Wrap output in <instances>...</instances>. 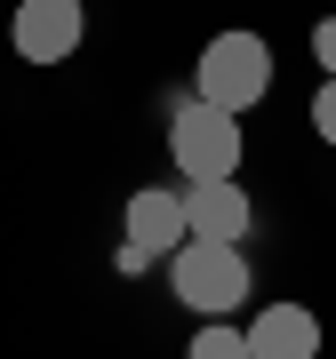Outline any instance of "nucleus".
<instances>
[{
    "label": "nucleus",
    "instance_id": "obj_1",
    "mask_svg": "<svg viewBox=\"0 0 336 359\" xmlns=\"http://www.w3.org/2000/svg\"><path fill=\"white\" fill-rule=\"evenodd\" d=\"M168 287H176L184 311H208V320H224V311L248 304V256L224 240H184L176 256H168Z\"/></svg>",
    "mask_w": 336,
    "mask_h": 359
},
{
    "label": "nucleus",
    "instance_id": "obj_2",
    "mask_svg": "<svg viewBox=\"0 0 336 359\" xmlns=\"http://www.w3.org/2000/svg\"><path fill=\"white\" fill-rule=\"evenodd\" d=\"M193 88H200V104H217V112H248V104H264V88H272V48L257 32H217L200 48V65H193Z\"/></svg>",
    "mask_w": 336,
    "mask_h": 359
},
{
    "label": "nucleus",
    "instance_id": "obj_3",
    "mask_svg": "<svg viewBox=\"0 0 336 359\" xmlns=\"http://www.w3.org/2000/svg\"><path fill=\"white\" fill-rule=\"evenodd\" d=\"M168 152H176L184 184H224L240 176V112H217V104H184L168 120Z\"/></svg>",
    "mask_w": 336,
    "mask_h": 359
},
{
    "label": "nucleus",
    "instance_id": "obj_4",
    "mask_svg": "<svg viewBox=\"0 0 336 359\" xmlns=\"http://www.w3.org/2000/svg\"><path fill=\"white\" fill-rule=\"evenodd\" d=\"M8 40H16L25 65H65V56L80 48V0H25Z\"/></svg>",
    "mask_w": 336,
    "mask_h": 359
},
{
    "label": "nucleus",
    "instance_id": "obj_5",
    "mask_svg": "<svg viewBox=\"0 0 336 359\" xmlns=\"http://www.w3.org/2000/svg\"><path fill=\"white\" fill-rule=\"evenodd\" d=\"M193 240V224H184V192H168V184H144V192H129V248H144V256H168V248Z\"/></svg>",
    "mask_w": 336,
    "mask_h": 359
},
{
    "label": "nucleus",
    "instance_id": "obj_6",
    "mask_svg": "<svg viewBox=\"0 0 336 359\" xmlns=\"http://www.w3.org/2000/svg\"><path fill=\"white\" fill-rule=\"evenodd\" d=\"M248 359H321V320L304 304H272L248 320Z\"/></svg>",
    "mask_w": 336,
    "mask_h": 359
},
{
    "label": "nucleus",
    "instance_id": "obj_7",
    "mask_svg": "<svg viewBox=\"0 0 336 359\" xmlns=\"http://www.w3.org/2000/svg\"><path fill=\"white\" fill-rule=\"evenodd\" d=\"M184 224H193V240L240 248V231H248V192H240L233 176H224V184H193V192H184Z\"/></svg>",
    "mask_w": 336,
    "mask_h": 359
},
{
    "label": "nucleus",
    "instance_id": "obj_8",
    "mask_svg": "<svg viewBox=\"0 0 336 359\" xmlns=\"http://www.w3.org/2000/svg\"><path fill=\"white\" fill-rule=\"evenodd\" d=\"M193 359H248V327H233V320H208V327L193 335Z\"/></svg>",
    "mask_w": 336,
    "mask_h": 359
},
{
    "label": "nucleus",
    "instance_id": "obj_9",
    "mask_svg": "<svg viewBox=\"0 0 336 359\" xmlns=\"http://www.w3.org/2000/svg\"><path fill=\"white\" fill-rule=\"evenodd\" d=\"M312 128L336 144V80H321V96H312Z\"/></svg>",
    "mask_w": 336,
    "mask_h": 359
},
{
    "label": "nucleus",
    "instance_id": "obj_10",
    "mask_svg": "<svg viewBox=\"0 0 336 359\" xmlns=\"http://www.w3.org/2000/svg\"><path fill=\"white\" fill-rule=\"evenodd\" d=\"M312 56H321V72L336 80V16H321V25H312Z\"/></svg>",
    "mask_w": 336,
    "mask_h": 359
}]
</instances>
